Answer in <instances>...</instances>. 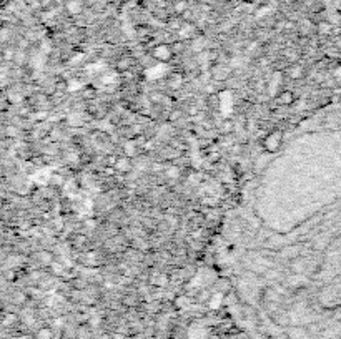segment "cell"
Masks as SVG:
<instances>
[{"label":"cell","mask_w":341,"mask_h":339,"mask_svg":"<svg viewBox=\"0 0 341 339\" xmlns=\"http://www.w3.org/2000/svg\"><path fill=\"white\" fill-rule=\"evenodd\" d=\"M280 143H281V131L275 130V131H271V133H268L265 136L263 146H265V150H268L270 153H275V151L280 148Z\"/></svg>","instance_id":"6da1fadb"},{"label":"cell","mask_w":341,"mask_h":339,"mask_svg":"<svg viewBox=\"0 0 341 339\" xmlns=\"http://www.w3.org/2000/svg\"><path fill=\"white\" fill-rule=\"evenodd\" d=\"M290 75H292L293 79H300V77H303V68H301L300 65H293L292 70H290Z\"/></svg>","instance_id":"5b68a950"},{"label":"cell","mask_w":341,"mask_h":339,"mask_svg":"<svg viewBox=\"0 0 341 339\" xmlns=\"http://www.w3.org/2000/svg\"><path fill=\"white\" fill-rule=\"evenodd\" d=\"M278 100H280V103H283V105L293 103V93L292 92H283L281 95L278 97Z\"/></svg>","instance_id":"277c9868"},{"label":"cell","mask_w":341,"mask_h":339,"mask_svg":"<svg viewBox=\"0 0 341 339\" xmlns=\"http://www.w3.org/2000/svg\"><path fill=\"white\" fill-rule=\"evenodd\" d=\"M68 9H70L72 14H77V12H80L82 7H80L79 2H70V3H68Z\"/></svg>","instance_id":"8992f818"},{"label":"cell","mask_w":341,"mask_h":339,"mask_svg":"<svg viewBox=\"0 0 341 339\" xmlns=\"http://www.w3.org/2000/svg\"><path fill=\"white\" fill-rule=\"evenodd\" d=\"M172 55H173V52L170 50V47H166V45H160V47H157V48L153 50V57L157 58L160 64H166V62H170Z\"/></svg>","instance_id":"7a4b0ae2"},{"label":"cell","mask_w":341,"mask_h":339,"mask_svg":"<svg viewBox=\"0 0 341 339\" xmlns=\"http://www.w3.org/2000/svg\"><path fill=\"white\" fill-rule=\"evenodd\" d=\"M117 168L118 171H130L131 170V158L130 157H120L117 160Z\"/></svg>","instance_id":"3957f363"}]
</instances>
